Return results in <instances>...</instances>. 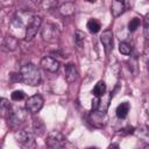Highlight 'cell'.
Segmentation results:
<instances>
[{
	"mask_svg": "<svg viewBox=\"0 0 149 149\" xmlns=\"http://www.w3.org/2000/svg\"><path fill=\"white\" fill-rule=\"evenodd\" d=\"M20 73L22 76V81L30 86H36L41 83V72L38 68L33 63H28L21 66Z\"/></svg>",
	"mask_w": 149,
	"mask_h": 149,
	"instance_id": "1",
	"label": "cell"
},
{
	"mask_svg": "<svg viewBox=\"0 0 149 149\" xmlns=\"http://www.w3.org/2000/svg\"><path fill=\"white\" fill-rule=\"evenodd\" d=\"M61 31L58 27L51 22H47L41 27V37L48 43H55L59 40Z\"/></svg>",
	"mask_w": 149,
	"mask_h": 149,
	"instance_id": "2",
	"label": "cell"
},
{
	"mask_svg": "<svg viewBox=\"0 0 149 149\" xmlns=\"http://www.w3.org/2000/svg\"><path fill=\"white\" fill-rule=\"evenodd\" d=\"M15 141L22 148H34L35 147V133L29 129H21L15 133Z\"/></svg>",
	"mask_w": 149,
	"mask_h": 149,
	"instance_id": "3",
	"label": "cell"
},
{
	"mask_svg": "<svg viewBox=\"0 0 149 149\" xmlns=\"http://www.w3.org/2000/svg\"><path fill=\"white\" fill-rule=\"evenodd\" d=\"M45 143L49 148L59 149V148H64L66 146V139L59 132H51L48 135V139H47Z\"/></svg>",
	"mask_w": 149,
	"mask_h": 149,
	"instance_id": "4",
	"label": "cell"
},
{
	"mask_svg": "<svg viewBox=\"0 0 149 149\" xmlns=\"http://www.w3.org/2000/svg\"><path fill=\"white\" fill-rule=\"evenodd\" d=\"M41 27H42V17L38 16V15H34L33 20L30 21V23L28 24V27L26 29L24 40L26 41H31L36 36V34L41 29Z\"/></svg>",
	"mask_w": 149,
	"mask_h": 149,
	"instance_id": "5",
	"label": "cell"
},
{
	"mask_svg": "<svg viewBox=\"0 0 149 149\" xmlns=\"http://www.w3.org/2000/svg\"><path fill=\"white\" fill-rule=\"evenodd\" d=\"M44 100L42 98V95L40 94H34L31 97H29L26 101V109L31 113V114H36L37 112L41 111V108L43 107Z\"/></svg>",
	"mask_w": 149,
	"mask_h": 149,
	"instance_id": "6",
	"label": "cell"
},
{
	"mask_svg": "<svg viewBox=\"0 0 149 149\" xmlns=\"http://www.w3.org/2000/svg\"><path fill=\"white\" fill-rule=\"evenodd\" d=\"M24 112L22 109H19V111H10L9 115L7 116V122H8V126L10 128H19L23 121H24Z\"/></svg>",
	"mask_w": 149,
	"mask_h": 149,
	"instance_id": "7",
	"label": "cell"
},
{
	"mask_svg": "<svg viewBox=\"0 0 149 149\" xmlns=\"http://www.w3.org/2000/svg\"><path fill=\"white\" fill-rule=\"evenodd\" d=\"M41 66L45 70V71H49V72H57L58 69H59V62L51 57V56H44L42 59H41Z\"/></svg>",
	"mask_w": 149,
	"mask_h": 149,
	"instance_id": "8",
	"label": "cell"
},
{
	"mask_svg": "<svg viewBox=\"0 0 149 149\" xmlns=\"http://www.w3.org/2000/svg\"><path fill=\"white\" fill-rule=\"evenodd\" d=\"M100 41L104 45L106 55H108L113 50V33H112V30L107 29V30L102 31V34L100 35Z\"/></svg>",
	"mask_w": 149,
	"mask_h": 149,
	"instance_id": "9",
	"label": "cell"
},
{
	"mask_svg": "<svg viewBox=\"0 0 149 149\" xmlns=\"http://www.w3.org/2000/svg\"><path fill=\"white\" fill-rule=\"evenodd\" d=\"M64 73H65V79H66L68 83H73V81L77 79V77H78L77 69H76L74 64H72V63L65 64Z\"/></svg>",
	"mask_w": 149,
	"mask_h": 149,
	"instance_id": "10",
	"label": "cell"
},
{
	"mask_svg": "<svg viewBox=\"0 0 149 149\" xmlns=\"http://www.w3.org/2000/svg\"><path fill=\"white\" fill-rule=\"evenodd\" d=\"M90 119L95 127H102L105 125V113L104 112H100V111L98 112L97 109H93L90 115Z\"/></svg>",
	"mask_w": 149,
	"mask_h": 149,
	"instance_id": "11",
	"label": "cell"
},
{
	"mask_svg": "<svg viewBox=\"0 0 149 149\" xmlns=\"http://www.w3.org/2000/svg\"><path fill=\"white\" fill-rule=\"evenodd\" d=\"M125 8H126V6H125L123 0H113L111 3V13L114 17L120 16L123 13Z\"/></svg>",
	"mask_w": 149,
	"mask_h": 149,
	"instance_id": "12",
	"label": "cell"
},
{
	"mask_svg": "<svg viewBox=\"0 0 149 149\" xmlns=\"http://www.w3.org/2000/svg\"><path fill=\"white\" fill-rule=\"evenodd\" d=\"M19 45V41L15 36H12V35H8L5 37L3 42H2V47L5 50L7 51H14Z\"/></svg>",
	"mask_w": 149,
	"mask_h": 149,
	"instance_id": "13",
	"label": "cell"
},
{
	"mask_svg": "<svg viewBox=\"0 0 149 149\" xmlns=\"http://www.w3.org/2000/svg\"><path fill=\"white\" fill-rule=\"evenodd\" d=\"M33 132L37 136H42L44 134L45 126H44V122L41 119H38V118H35L34 119V121H33Z\"/></svg>",
	"mask_w": 149,
	"mask_h": 149,
	"instance_id": "14",
	"label": "cell"
},
{
	"mask_svg": "<svg viewBox=\"0 0 149 149\" xmlns=\"http://www.w3.org/2000/svg\"><path fill=\"white\" fill-rule=\"evenodd\" d=\"M129 104L128 102H121L118 107H116V111H115V113H116V116L119 118V119H125L127 115H128V112H129Z\"/></svg>",
	"mask_w": 149,
	"mask_h": 149,
	"instance_id": "15",
	"label": "cell"
},
{
	"mask_svg": "<svg viewBox=\"0 0 149 149\" xmlns=\"http://www.w3.org/2000/svg\"><path fill=\"white\" fill-rule=\"evenodd\" d=\"M59 13L64 16H70L74 13V5L72 2H65L58 8Z\"/></svg>",
	"mask_w": 149,
	"mask_h": 149,
	"instance_id": "16",
	"label": "cell"
},
{
	"mask_svg": "<svg viewBox=\"0 0 149 149\" xmlns=\"http://www.w3.org/2000/svg\"><path fill=\"white\" fill-rule=\"evenodd\" d=\"M106 84H105V81H102V80H99L97 84H95V86L93 87V90H92V93H93V95H95V97H102L104 94H106Z\"/></svg>",
	"mask_w": 149,
	"mask_h": 149,
	"instance_id": "17",
	"label": "cell"
},
{
	"mask_svg": "<svg viewBox=\"0 0 149 149\" xmlns=\"http://www.w3.org/2000/svg\"><path fill=\"white\" fill-rule=\"evenodd\" d=\"M100 28H101V24L97 19H90L87 21V29H88L90 33L95 34L100 30Z\"/></svg>",
	"mask_w": 149,
	"mask_h": 149,
	"instance_id": "18",
	"label": "cell"
},
{
	"mask_svg": "<svg viewBox=\"0 0 149 149\" xmlns=\"http://www.w3.org/2000/svg\"><path fill=\"white\" fill-rule=\"evenodd\" d=\"M85 43V34L81 30H76L74 33V44L78 49H81Z\"/></svg>",
	"mask_w": 149,
	"mask_h": 149,
	"instance_id": "19",
	"label": "cell"
},
{
	"mask_svg": "<svg viewBox=\"0 0 149 149\" xmlns=\"http://www.w3.org/2000/svg\"><path fill=\"white\" fill-rule=\"evenodd\" d=\"M0 111H1V113H2L3 116H6V115L8 116L9 113H10V105H9V101H8L7 99H5V98L1 99V102H0Z\"/></svg>",
	"mask_w": 149,
	"mask_h": 149,
	"instance_id": "20",
	"label": "cell"
},
{
	"mask_svg": "<svg viewBox=\"0 0 149 149\" xmlns=\"http://www.w3.org/2000/svg\"><path fill=\"white\" fill-rule=\"evenodd\" d=\"M119 51L122 54V55H130L132 52V47L130 44H128L127 42H121L119 44Z\"/></svg>",
	"mask_w": 149,
	"mask_h": 149,
	"instance_id": "21",
	"label": "cell"
},
{
	"mask_svg": "<svg viewBox=\"0 0 149 149\" xmlns=\"http://www.w3.org/2000/svg\"><path fill=\"white\" fill-rule=\"evenodd\" d=\"M143 35L147 41H149V13L146 14L143 21Z\"/></svg>",
	"mask_w": 149,
	"mask_h": 149,
	"instance_id": "22",
	"label": "cell"
},
{
	"mask_svg": "<svg viewBox=\"0 0 149 149\" xmlns=\"http://www.w3.org/2000/svg\"><path fill=\"white\" fill-rule=\"evenodd\" d=\"M140 23H141V21H140L139 17L132 19V20L129 21V23H128V30H129V31H135V30L139 28Z\"/></svg>",
	"mask_w": 149,
	"mask_h": 149,
	"instance_id": "23",
	"label": "cell"
},
{
	"mask_svg": "<svg viewBox=\"0 0 149 149\" xmlns=\"http://www.w3.org/2000/svg\"><path fill=\"white\" fill-rule=\"evenodd\" d=\"M24 97H26V94H24V92L21 91V90H16V91H14V92L10 94V98H12V100H14V101L23 100Z\"/></svg>",
	"mask_w": 149,
	"mask_h": 149,
	"instance_id": "24",
	"label": "cell"
},
{
	"mask_svg": "<svg viewBox=\"0 0 149 149\" xmlns=\"http://www.w3.org/2000/svg\"><path fill=\"white\" fill-rule=\"evenodd\" d=\"M142 106H143L146 113L149 115V93L148 92L143 93V95H142Z\"/></svg>",
	"mask_w": 149,
	"mask_h": 149,
	"instance_id": "25",
	"label": "cell"
},
{
	"mask_svg": "<svg viewBox=\"0 0 149 149\" xmlns=\"http://www.w3.org/2000/svg\"><path fill=\"white\" fill-rule=\"evenodd\" d=\"M99 104H100V97H95L94 95V98L92 100V109H98Z\"/></svg>",
	"mask_w": 149,
	"mask_h": 149,
	"instance_id": "26",
	"label": "cell"
},
{
	"mask_svg": "<svg viewBox=\"0 0 149 149\" xmlns=\"http://www.w3.org/2000/svg\"><path fill=\"white\" fill-rule=\"evenodd\" d=\"M88 2H94V1H97V0H87Z\"/></svg>",
	"mask_w": 149,
	"mask_h": 149,
	"instance_id": "27",
	"label": "cell"
},
{
	"mask_svg": "<svg viewBox=\"0 0 149 149\" xmlns=\"http://www.w3.org/2000/svg\"><path fill=\"white\" fill-rule=\"evenodd\" d=\"M146 148H149V144H146Z\"/></svg>",
	"mask_w": 149,
	"mask_h": 149,
	"instance_id": "28",
	"label": "cell"
}]
</instances>
